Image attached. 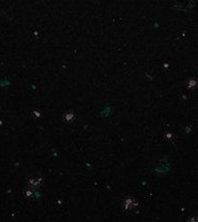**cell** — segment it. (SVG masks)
<instances>
[{
  "mask_svg": "<svg viewBox=\"0 0 198 222\" xmlns=\"http://www.w3.org/2000/svg\"><path fill=\"white\" fill-rule=\"evenodd\" d=\"M43 177L39 174L36 175H31L27 178V186L31 189H38L41 188L42 185H43Z\"/></svg>",
  "mask_w": 198,
  "mask_h": 222,
  "instance_id": "6da1fadb",
  "label": "cell"
},
{
  "mask_svg": "<svg viewBox=\"0 0 198 222\" xmlns=\"http://www.w3.org/2000/svg\"><path fill=\"white\" fill-rule=\"evenodd\" d=\"M63 122L66 123V124H73L74 122L76 121V114L73 110H69L64 112L62 116Z\"/></svg>",
  "mask_w": 198,
  "mask_h": 222,
  "instance_id": "7a4b0ae2",
  "label": "cell"
},
{
  "mask_svg": "<svg viewBox=\"0 0 198 222\" xmlns=\"http://www.w3.org/2000/svg\"><path fill=\"white\" fill-rule=\"evenodd\" d=\"M138 204H139L138 201H137L136 198H134V197H127V198L123 201V206H124V209L127 211L135 209Z\"/></svg>",
  "mask_w": 198,
  "mask_h": 222,
  "instance_id": "3957f363",
  "label": "cell"
},
{
  "mask_svg": "<svg viewBox=\"0 0 198 222\" xmlns=\"http://www.w3.org/2000/svg\"><path fill=\"white\" fill-rule=\"evenodd\" d=\"M34 196H35V189H31L28 187V188L24 191V197H25V199H27V200L32 199Z\"/></svg>",
  "mask_w": 198,
  "mask_h": 222,
  "instance_id": "277c9868",
  "label": "cell"
},
{
  "mask_svg": "<svg viewBox=\"0 0 198 222\" xmlns=\"http://www.w3.org/2000/svg\"><path fill=\"white\" fill-rule=\"evenodd\" d=\"M196 87H197V80L195 78L189 79L188 82H187V88L189 90H194V89H196Z\"/></svg>",
  "mask_w": 198,
  "mask_h": 222,
  "instance_id": "5b68a950",
  "label": "cell"
},
{
  "mask_svg": "<svg viewBox=\"0 0 198 222\" xmlns=\"http://www.w3.org/2000/svg\"><path fill=\"white\" fill-rule=\"evenodd\" d=\"M164 139L166 140V141H173L174 135H173V132H171V131H167V132H165Z\"/></svg>",
  "mask_w": 198,
  "mask_h": 222,
  "instance_id": "8992f818",
  "label": "cell"
},
{
  "mask_svg": "<svg viewBox=\"0 0 198 222\" xmlns=\"http://www.w3.org/2000/svg\"><path fill=\"white\" fill-rule=\"evenodd\" d=\"M31 116L34 118H36V119H39V118L42 117V111L41 110H34L32 112H31Z\"/></svg>",
  "mask_w": 198,
  "mask_h": 222,
  "instance_id": "52a82bcc",
  "label": "cell"
}]
</instances>
